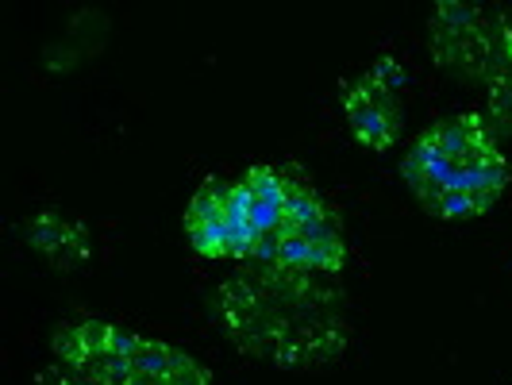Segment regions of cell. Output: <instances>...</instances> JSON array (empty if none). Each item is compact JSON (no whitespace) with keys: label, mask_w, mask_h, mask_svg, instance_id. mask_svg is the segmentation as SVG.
I'll return each instance as SVG.
<instances>
[{"label":"cell","mask_w":512,"mask_h":385,"mask_svg":"<svg viewBox=\"0 0 512 385\" xmlns=\"http://www.w3.org/2000/svg\"><path fill=\"white\" fill-rule=\"evenodd\" d=\"M131 343H135V335L124 332L112 320H97V316L66 320L51 335L58 362L93 378L97 385H120L124 370H128Z\"/></svg>","instance_id":"8992f818"},{"label":"cell","mask_w":512,"mask_h":385,"mask_svg":"<svg viewBox=\"0 0 512 385\" xmlns=\"http://www.w3.org/2000/svg\"><path fill=\"white\" fill-rule=\"evenodd\" d=\"M278 266L301 270V274H339L347 262V243H343V228H339V212L328 201L305 212L301 220H293L278 239Z\"/></svg>","instance_id":"52a82bcc"},{"label":"cell","mask_w":512,"mask_h":385,"mask_svg":"<svg viewBox=\"0 0 512 385\" xmlns=\"http://www.w3.org/2000/svg\"><path fill=\"white\" fill-rule=\"evenodd\" d=\"M509 12L466 0H439L428 16V43L439 70L462 81H489L505 54Z\"/></svg>","instance_id":"277c9868"},{"label":"cell","mask_w":512,"mask_h":385,"mask_svg":"<svg viewBox=\"0 0 512 385\" xmlns=\"http://www.w3.org/2000/svg\"><path fill=\"white\" fill-rule=\"evenodd\" d=\"M401 174L424 212L439 220L486 216L509 189V162L478 112L439 120L401 158Z\"/></svg>","instance_id":"7a4b0ae2"},{"label":"cell","mask_w":512,"mask_h":385,"mask_svg":"<svg viewBox=\"0 0 512 385\" xmlns=\"http://www.w3.org/2000/svg\"><path fill=\"white\" fill-rule=\"evenodd\" d=\"M35 385H97L93 378H85V374H77L70 366H62V362H54V366H43L39 374H35Z\"/></svg>","instance_id":"4fadbf2b"},{"label":"cell","mask_w":512,"mask_h":385,"mask_svg":"<svg viewBox=\"0 0 512 385\" xmlns=\"http://www.w3.org/2000/svg\"><path fill=\"white\" fill-rule=\"evenodd\" d=\"M185 235L193 243L197 255L212 258H235V262H251V228L243 220V208L235 197V181L208 178L193 201L185 208Z\"/></svg>","instance_id":"5b68a950"},{"label":"cell","mask_w":512,"mask_h":385,"mask_svg":"<svg viewBox=\"0 0 512 385\" xmlns=\"http://www.w3.org/2000/svg\"><path fill=\"white\" fill-rule=\"evenodd\" d=\"M366 74L374 77V81H382L385 89H393V93L405 89V66H401V58H393V54H382Z\"/></svg>","instance_id":"7c38bea8"},{"label":"cell","mask_w":512,"mask_h":385,"mask_svg":"<svg viewBox=\"0 0 512 385\" xmlns=\"http://www.w3.org/2000/svg\"><path fill=\"white\" fill-rule=\"evenodd\" d=\"M27 247L39 258H47L54 270H77L89 262V228L81 220H70L62 212H39L24 228Z\"/></svg>","instance_id":"30bf717a"},{"label":"cell","mask_w":512,"mask_h":385,"mask_svg":"<svg viewBox=\"0 0 512 385\" xmlns=\"http://www.w3.org/2000/svg\"><path fill=\"white\" fill-rule=\"evenodd\" d=\"M216 320L247 359L278 370L332 366L351 343L343 293L278 262L235 270L216 293Z\"/></svg>","instance_id":"6da1fadb"},{"label":"cell","mask_w":512,"mask_h":385,"mask_svg":"<svg viewBox=\"0 0 512 385\" xmlns=\"http://www.w3.org/2000/svg\"><path fill=\"white\" fill-rule=\"evenodd\" d=\"M486 89H489V116L497 124L512 128V16L509 24H505V54H501L493 77L486 81Z\"/></svg>","instance_id":"8fae6325"},{"label":"cell","mask_w":512,"mask_h":385,"mask_svg":"<svg viewBox=\"0 0 512 385\" xmlns=\"http://www.w3.org/2000/svg\"><path fill=\"white\" fill-rule=\"evenodd\" d=\"M120 385H212V370L174 343L135 335Z\"/></svg>","instance_id":"9c48e42d"},{"label":"cell","mask_w":512,"mask_h":385,"mask_svg":"<svg viewBox=\"0 0 512 385\" xmlns=\"http://www.w3.org/2000/svg\"><path fill=\"white\" fill-rule=\"evenodd\" d=\"M339 97H343V116H347V128L359 139V147L374 154H385L405 128V112H401V93L385 89L382 81H374L370 74L347 77L339 85Z\"/></svg>","instance_id":"ba28073f"},{"label":"cell","mask_w":512,"mask_h":385,"mask_svg":"<svg viewBox=\"0 0 512 385\" xmlns=\"http://www.w3.org/2000/svg\"><path fill=\"white\" fill-rule=\"evenodd\" d=\"M235 197H239L243 220L251 228V262L247 266H270L278 255L282 231L324 201L305 170L293 162H285V166L255 162L235 181Z\"/></svg>","instance_id":"3957f363"}]
</instances>
